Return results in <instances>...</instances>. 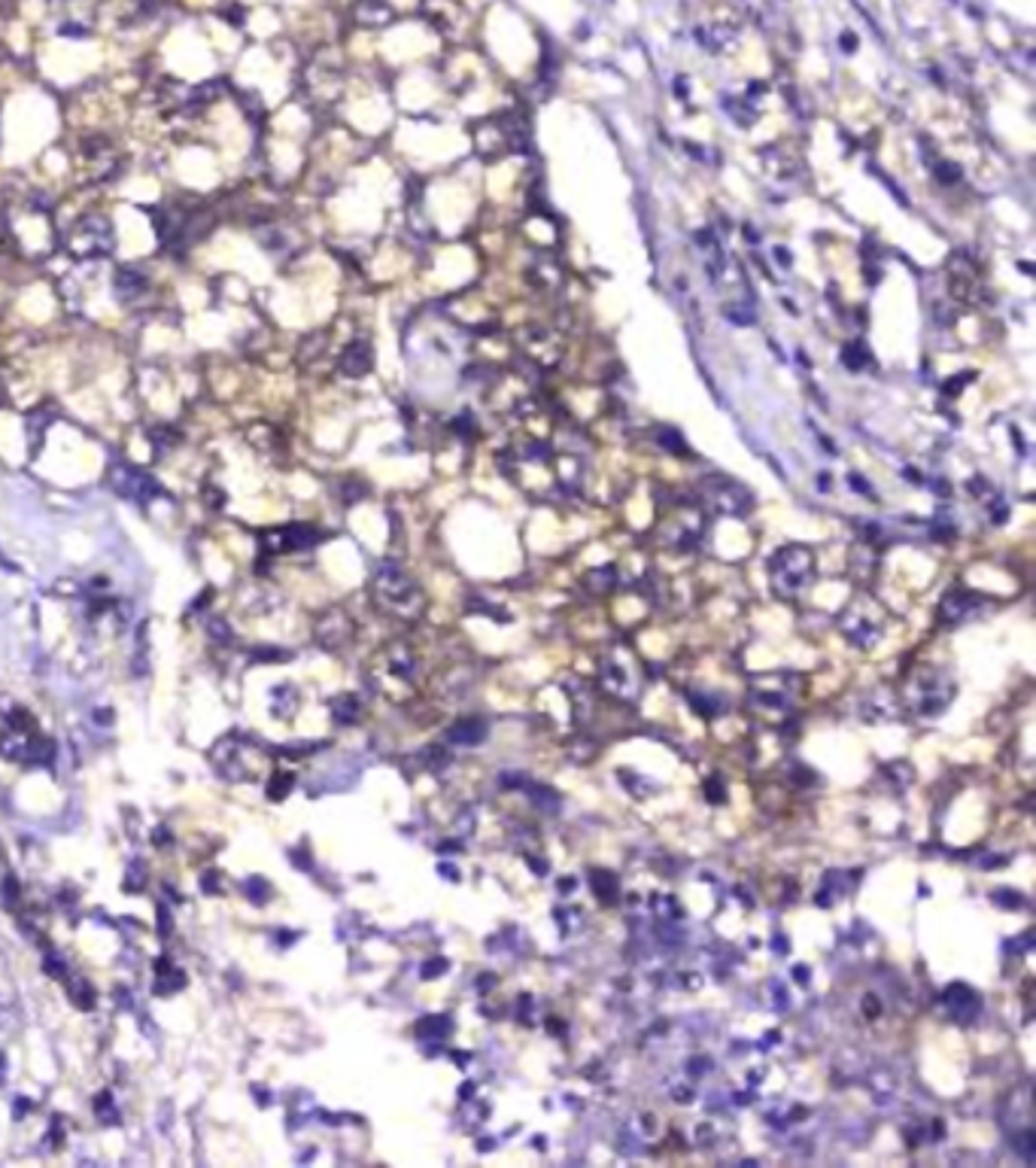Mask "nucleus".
Masks as SVG:
<instances>
[{"label":"nucleus","instance_id":"obj_1","mask_svg":"<svg viewBox=\"0 0 1036 1168\" xmlns=\"http://www.w3.org/2000/svg\"><path fill=\"white\" fill-rule=\"evenodd\" d=\"M814 572V557L812 548L806 545H784L775 551L769 560V582L779 597H796L802 587L809 584Z\"/></svg>","mask_w":1036,"mask_h":1168},{"label":"nucleus","instance_id":"obj_2","mask_svg":"<svg viewBox=\"0 0 1036 1168\" xmlns=\"http://www.w3.org/2000/svg\"><path fill=\"white\" fill-rule=\"evenodd\" d=\"M885 624H888V615L882 609V602H875L873 597H866V594L854 597L845 606V612L839 615L842 633H845L851 643L860 646V648L875 646L878 639H882Z\"/></svg>","mask_w":1036,"mask_h":1168},{"label":"nucleus","instance_id":"obj_3","mask_svg":"<svg viewBox=\"0 0 1036 1168\" xmlns=\"http://www.w3.org/2000/svg\"><path fill=\"white\" fill-rule=\"evenodd\" d=\"M374 590H378V600L383 602L386 609L395 615H405V618H417L423 612V594L420 587L413 584V579H408L405 572L398 567H383L378 572V582H374Z\"/></svg>","mask_w":1036,"mask_h":1168},{"label":"nucleus","instance_id":"obj_4","mask_svg":"<svg viewBox=\"0 0 1036 1168\" xmlns=\"http://www.w3.org/2000/svg\"><path fill=\"white\" fill-rule=\"evenodd\" d=\"M599 678H602V688L611 691V694L620 697V700H636L639 691H642L639 661L624 648L605 654L602 663H599Z\"/></svg>","mask_w":1036,"mask_h":1168},{"label":"nucleus","instance_id":"obj_5","mask_svg":"<svg viewBox=\"0 0 1036 1168\" xmlns=\"http://www.w3.org/2000/svg\"><path fill=\"white\" fill-rule=\"evenodd\" d=\"M912 691H909V703H912V709L915 712H924V715H936V712H942L945 709V703L951 700V694H954V685L949 682V678H945L939 670H921L915 678H912V685H909Z\"/></svg>","mask_w":1036,"mask_h":1168},{"label":"nucleus","instance_id":"obj_6","mask_svg":"<svg viewBox=\"0 0 1036 1168\" xmlns=\"http://www.w3.org/2000/svg\"><path fill=\"white\" fill-rule=\"evenodd\" d=\"M703 499H705V506L711 511H718V515L742 518V515H748V508H750V496H748L745 487L730 481V478H718V475L703 484Z\"/></svg>","mask_w":1036,"mask_h":1168},{"label":"nucleus","instance_id":"obj_7","mask_svg":"<svg viewBox=\"0 0 1036 1168\" xmlns=\"http://www.w3.org/2000/svg\"><path fill=\"white\" fill-rule=\"evenodd\" d=\"M70 250L76 256H107L113 250V226L103 216H85L73 228Z\"/></svg>","mask_w":1036,"mask_h":1168},{"label":"nucleus","instance_id":"obj_8","mask_svg":"<svg viewBox=\"0 0 1036 1168\" xmlns=\"http://www.w3.org/2000/svg\"><path fill=\"white\" fill-rule=\"evenodd\" d=\"M319 538H322V533L317 530V526L289 523V526H280V530H274V533H268L265 536V545L271 551H302V548L317 545Z\"/></svg>","mask_w":1036,"mask_h":1168},{"label":"nucleus","instance_id":"obj_9","mask_svg":"<svg viewBox=\"0 0 1036 1168\" xmlns=\"http://www.w3.org/2000/svg\"><path fill=\"white\" fill-rule=\"evenodd\" d=\"M705 530V521L699 515V508H681L669 526V542L678 548H693L699 542V533Z\"/></svg>","mask_w":1036,"mask_h":1168},{"label":"nucleus","instance_id":"obj_10","mask_svg":"<svg viewBox=\"0 0 1036 1168\" xmlns=\"http://www.w3.org/2000/svg\"><path fill=\"white\" fill-rule=\"evenodd\" d=\"M374 366V350L368 341H353L341 356V371L349 378H362L368 375Z\"/></svg>","mask_w":1036,"mask_h":1168},{"label":"nucleus","instance_id":"obj_11","mask_svg":"<svg viewBox=\"0 0 1036 1168\" xmlns=\"http://www.w3.org/2000/svg\"><path fill=\"white\" fill-rule=\"evenodd\" d=\"M976 597L969 594V590H954V594H949L942 600V606H939V615H942V621H964L969 612L976 609Z\"/></svg>","mask_w":1036,"mask_h":1168},{"label":"nucleus","instance_id":"obj_12","mask_svg":"<svg viewBox=\"0 0 1036 1168\" xmlns=\"http://www.w3.org/2000/svg\"><path fill=\"white\" fill-rule=\"evenodd\" d=\"M484 737H487L484 722H477V718H469V722H459L450 727V740L462 742V746H474V742H481Z\"/></svg>","mask_w":1036,"mask_h":1168},{"label":"nucleus","instance_id":"obj_13","mask_svg":"<svg viewBox=\"0 0 1036 1168\" xmlns=\"http://www.w3.org/2000/svg\"><path fill=\"white\" fill-rule=\"evenodd\" d=\"M122 475H125V481H122L119 487H116V491H119L122 496H128V499H137V493H140V496H147V493L152 496V487H155V484H152L149 478H144V475L134 472V469H125Z\"/></svg>","mask_w":1036,"mask_h":1168},{"label":"nucleus","instance_id":"obj_14","mask_svg":"<svg viewBox=\"0 0 1036 1168\" xmlns=\"http://www.w3.org/2000/svg\"><path fill=\"white\" fill-rule=\"evenodd\" d=\"M144 289H147V280L140 277L137 272H131V268H125V272L116 274V292H119L122 299H131V295H140Z\"/></svg>","mask_w":1036,"mask_h":1168},{"label":"nucleus","instance_id":"obj_15","mask_svg":"<svg viewBox=\"0 0 1036 1168\" xmlns=\"http://www.w3.org/2000/svg\"><path fill=\"white\" fill-rule=\"evenodd\" d=\"M356 715H359V703H356V697H344V700L334 703V722H344V724H349V722H356Z\"/></svg>","mask_w":1036,"mask_h":1168},{"label":"nucleus","instance_id":"obj_16","mask_svg":"<svg viewBox=\"0 0 1036 1168\" xmlns=\"http://www.w3.org/2000/svg\"><path fill=\"white\" fill-rule=\"evenodd\" d=\"M295 786V776H289V773H280V776H274V782H271L268 786V798L271 801H283L289 794V788Z\"/></svg>","mask_w":1036,"mask_h":1168},{"label":"nucleus","instance_id":"obj_17","mask_svg":"<svg viewBox=\"0 0 1036 1168\" xmlns=\"http://www.w3.org/2000/svg\"><path fill=\"white\" fill-rule=\"evenodd\" d=\"M842 359H845L851 371H858V368L866 366V359L870 356H866V350L860 348V344H845V348H842Z\"/></svg>","mask_w":1036,"mask_h":1168},{"label":"nucleus","instance_id":"obj_18","mask_svg":"<svg viewBox=\"0 0 1036 1168\" xmlns=\"http://www.w3.org/2000/svg\"><path fill=\"white\" fill-rule=\"evenodd\" d=\"M243 889H247V895L253 897V904H265L268 901V885H265V880L253 877V880H247V885H243Z\"/></svg>","mask_w":1036,"mask_h":1168},{"label":"nucleus","instance_id":"obj_19","mask_svg":"<svg viewBox=\"0 0 1036 1168\" xmlns=\"http://www.w3.org/2000/svg\"><path fill=\"white\" fill-rule=\"evenodd\" d=\"M450 1032V1025H447V1020H438V1017H432V1020H423V1025H420V1035L425 1037V1035H447Z\"/></svg>","mask_w":1036,"mask_h":1168},{"label":"nucleus","instance_id":"obj_20","mask_svg":"<svg viewBox=\"0 0 1036 1168\" xmlns=\"http://www.w3.org/2000/svg\"><path fill=\"white\" fill-rule=\"evenodd\" d=\"M95 1111H98V1116H107V1123H116V1108H113V1098H110V1093H103L98 1101H95Z\"/></svg>","mask_w":1036,"mask_h":1168},{"label":"nucleus","instance_id":"obj_21","mask_svg":"<svg viewBox=\"0 0 1036 1168\" xmlns=\"http://www.w3.org/2000/svg\"><path fill=\"white\" fill-rule=\"evenodd\" d=\"M727 317L733 319V323H739V326H754V314L745 311V307H733V304H727Z\"/></svg>","mask_w":1036,"mask_h":1168},{"label":"nucleus","instance_id":"obj_22","mask_svg":"<svg viewBox=\"0 0 1036 1168\" xmlns=\"http://www.w3.org/2000/svg\"><path fill=\"white\" fill-rule=\"evenodd\" d=\"M659 442H663L666 447H672V451H688V447H684V442H681V435L675 429H663V432H659Z\"/></svg>","mask_w":1036,"mask_h":1168},{"label":"nucleus","instance_id":"obj_23","mask_svg":"<svg viewBox=\"0 0 1036 1168\" xmlns=\"http://www.w3.org/2000/svg\"><path fill=\"white\" fill-rule=\"evenodd\" d=\"M936 177H939V179H945V183H957V179H961V174H957V168H954V164H949V162H939V164H936Z\"/></svg>","mask_w":1036,"mask_h":1168},{"label":"nucleus","instance_id":"obj_24","mask_svg":"<svg viewBox=\"0 0 1036 1168\" xmlns=\"http://www.w3.org/2000/svg\"><path fill=\"white\" fill-rule=\"evenodd\" d=\"M4 1068H7V1062H4V1052H0V1081H4Z\"/></svg>","mask_w":1036,"mask_h":1168}]
</instances>
